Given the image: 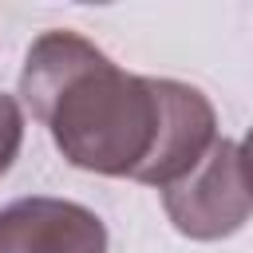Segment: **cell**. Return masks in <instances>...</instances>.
Here are the masks:
<instances>
[{"instance_id": "cell-1", "label": "cell", "mask_w": 253, "mask_h": 253, "mask_svg": "<svg viewBox=\"0 0 253 253\" xmlns=\"http://www.w3.org/2000/svg\"><path fill=\"white\" fill-rule=\"evenodd\" d=\"M20 95L71 166L107 178L166 190L217 142L213 103L198 87L130 75L67 28L28 47Z\"/></svg>"}, {"instance_id": "cell-2", "label": "cell", "mask_w": 253, "mask_h": 253, "mask_svg": "<svg viewBox=\"0 0 253 253\" xmlns=\"http://www.w3.org/2000/svg\"><path fill=\"white\" fill-rule=\"evenodd\" d=\"M162 210L190 241H221L237 233L253 213V194L241 174L237 142L217 138L186 178L162 190Z\"/></svg>"}, {"instance_id": "cell-3", "label": "cell", "mask_w": 253, "mask_h": 253, "mask_svg": "<svg viewBox=\"0 0 253 253\" xmlns=\"http://www.w3.org/2000/svg\"><path fill=\"white\" fill-rule=\"evenodd\" d=\"M0 253H107V225L79 202L20 198L0 210Z\"/></svg>"}, {"instance_id": "cell-4", "label": "cell", "mask_w": 253, "mask_h": 253, "mask_svg": "<svg viewBox=\"0 0 253 253\" xmlns=\"http://www.w3.org/2000/svg\"><path fill=\"white\" fill-rule=\"evenodd\" d=\"M20 146H24V111L12 95L0 91V178L12 170Z\"/></svg>"}, {"instance_id": "cell-5", "label": "cell", "mask_w": 253, "mask_h": 253, "mask_svg": "<svg viewBox=\"0 0 253 253\" xmlns=\"http://www.w3.org/2000/svg\"><path fill=\"white\" fill-rule=\"evenodd\" d=\"M237 154H241V174H245V186H249V194H253V130L245 134V142L237 146Z\"/></svg>"}]
</instances>
